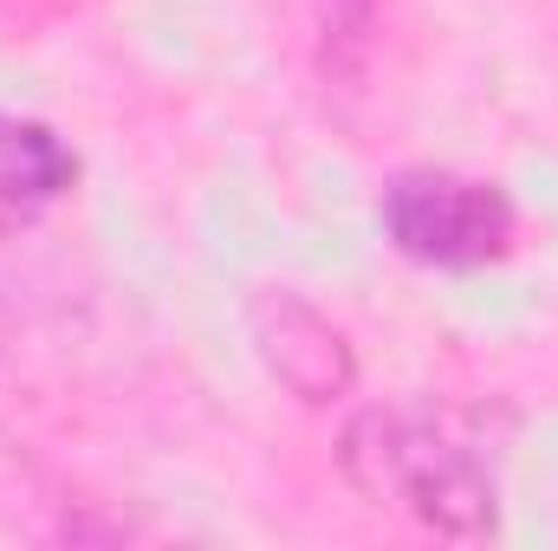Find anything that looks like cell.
<instances>
[{"label":"cell","mask_w":558,"mask_h":551,"mask_svg":"<svg viewBox=\"0 0 558 551\" xmlns=\"http://www.w3.org/2000/svg\"><path fill=\"white\" fill-rule=\"evenodd\" d=\"M78 182V156L39 118H13L0 111V234L33 228L39 215H52Z\"/></svg>","instance_id":"4"},{"label":"cell","mask_w":558,"mask_h":551,"mask_svg":"<svg viewBox=\"0 0 558 551\" xmlns=\"http://www.w3.org/2000/svg\"><path fill=\"white\" fill-rule=\"evenodd\" d=\"M344 480L384 506L416 519L441 539H487L494 532V448L481 441V421L448 403H377L357 409L338 434Z\"/></svg>","instance_id":"1"},{"label":"cell","mask_w":558,"mask_h":551,"mask_svg":"<svg viewBox=\"0 0 558 551\" xmlns=\"http://www.w3.org/2000/svg\"><path fill=\"white\" fill-rule=\"evenodd\" d=\"M384 234L397 241V254H410L422 267L468 273L513 247V201H507V188H494L481 175L403 169L384 188Z\"/></svg>","instance_id":"2"},{"label":"cell","mask_w":558,"mask_h":551,"mask_svg":"<svg viewBox=\"0 0 558 551\" xmlns=\"http://www.w3.org/2000/svg\"><path fill=\"white\" fill-rule=\"evenodd\" d=\"M247 331H254L260 364L299 403H338L357 383V357H351L344 331L325 311H312L299 292H260L247 305Z\"/></svg>","instance_id":"3"}]
</instances>
